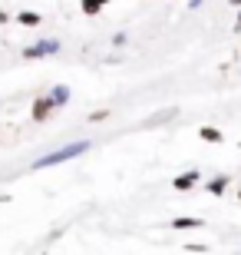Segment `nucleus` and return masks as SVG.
<instances>
[{
  "instance_id": "obj_1",
  "label": "nucleus",
  "mask_w": 241,
  "mask_h": 255,
  "mask_svg": "<svg viewBox=\"0 0 241 255\" xmlns=\"http://www.w3.org/2000/svg\"><path fill=\"white\" fill-rule=\"evenodd\" d=\"M83 149H86V142H76V146H66V149L53 152V156H47V159H40L37 166L43 169V166H53V162H63V159H70V156H76V152H83Z\"/></svg>"
},
{
  "instance_id": "obj_2",
  "label": "nucleus",
  "mask_w": 241,
  "mask_h": 255,
  "mask_svg": "<svg viewBox=\"0 0 241 255\" xmlns=\"http://www.w3.org/2000/svg\"><path fill=\"white\" fill-rule=\"evenodd\" d=\"M195 182H198V172H182L175 179V189H192Z\"/></svg>"
},
{
  "instance_id": "obj_3",
  "label": "nucleus",
  "mask_w": 241,
  "mask_h": 255,
  "mask_svg": "<svg viewBox=\"0 0 241 255\" xmlns=\"http://www.w3.org/2000/svg\"><path fill=\"white\" fill-rule=\"evenodd\" d=\"M50 110H53V100H40V103L33 106V120H43Z\"/></svg>"
},
{
  "instance_id": "obj_4",
  "label": "nucleus",
  "mask_w": 241,
  "mask_h": 255,
  "mask_svg": "<svg viewBox=\"0 0 241 255\" xmlns=\"http://www.w3.org/2000/svg\"><path fill=\"white\" fill-rule=\"evenodd\" d=\"M50 50H56V43H50V40H47V43H40V47H30L27 57H43V53H50Z\"/></svg>"
},
{
  "instance_id": "obj_5",
  "label": "nucleus",
  "mask_w": 241,
  "mask_h": 255,
  "mask_svg": "<svg viewBox=\"0 0 241 255\" xmlns=\"http://www.w3.org/2000/svg\"><path fill=\"white\" fill-rule=\"evenodd\" d=\"M202 139H208V142H218V139H222V132H218V129H212V126H205V129H202Z\"/></svg>"
},
{
  "instance_id": "obj_6",
  "label": "nucleus",
  "mask_w": 241,
  "mask_h": 255,
  "mask_svg": "<svg viewBox=\"0 0 241 255\" xmlns=\"http://www.w3.org/2000/svg\"><path fill=\"white\" fill-rule=\"evenodd\" d=\"M202 222L198 219H175V229H198Z\"/></svg>"
},
{
  "instance_id": "obj_7",
  "label": "nucleus",
  "mask_w": 241,
  "mask_h": 255,
  "mask_svg": "<svg viewBox=\"0 0 241 255\" xmlns=\"http://www.w3.org/2000/svg\"><path fill=\"white\" fill-rule=\"evenodd\" d=\"M20 23H27V27H37L40 17H37V13H20Z\"/></svg>"
},
{
  "instance_id": "obj_8",
  "label": "nucleus",
  "mask_w": 241,
  "mask_h": 255,
  "mask_svg": "<svg viewBox=\"0 0 241 255\" xmlns=\"http://www.w3.org/2000/svg\"><path fill=\"white\" fill-rule=\"evenodd\" d=\"M99 7H102L99 0H83V10H86V13H96Z\"/></svg>"
},
{
  "instance_id": "obj_9",
  "label": "nucleus",
  "mask_w": 241,
  "mask_h": 255,
  "mask_svg": "<svg viewBox=\"0 0 241 255\" xmlns=\"http://www.w3.org/2000/svg\"><path fill=\"white\" fill-rule=\"evenodd\" d=\"M66 96H70V90H56V93H53V106H63Z\"/></svg>"
},
{
  "instance_id": "obj_10",
  "label": "nucleus",
  "mask_w": 241,
  "mask_h": 255,
  "mask_svg": "<svg viewBox=\"0 0 241 255\" xmlns=\"http://www.w3.org/2000/svg\"><path fill=\"white\" fill-rule=\"evenodd\" d=\"M208 189L218 196V192H225V179H215V182H208Z\"/></svg>"
},
{
  "instance_id": "obj_11",
  "label": "nucleus",
  "mask_w": 241,
  "mask_h": 255,
  "mask_svg": "<svg viewBox=\"0 0 241 255\" xmlns=\"http://www.w3.org/2000/svg\"><path fill=\"white\" fill-rule=\"evenodd\" d=\"M99 3H109V0H99Z\"/></svg>"
}]
</instances>
